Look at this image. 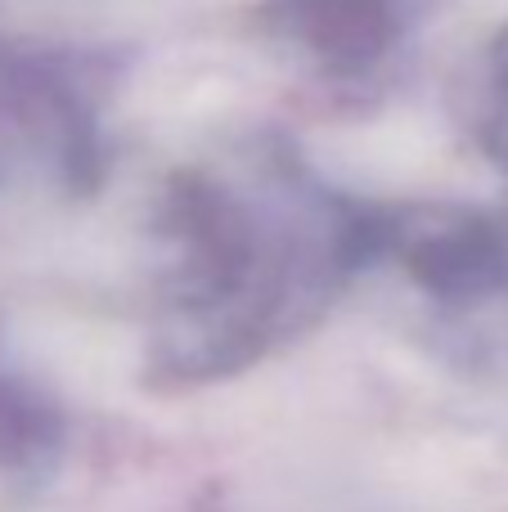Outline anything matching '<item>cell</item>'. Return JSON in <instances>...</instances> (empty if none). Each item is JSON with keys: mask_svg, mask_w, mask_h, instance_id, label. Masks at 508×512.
<instances>
[{"mask_svg": "<svg viewBox=\"0 0 508 512\" xmlns=\"http://www.w3.org/2000/svg\"><path fill=\"white\" fill-rule=\"evenodd\" d=\"M392 216L284 140H248L171 180L158 212L149 373L207 387L293 346L387 256Z\"/></svg>", "mask_w": 508, "mask_h": 512, "instance_id": "1", "label": "cell"}, {"mask_svg": "<svg viewBox=\"0 0 508 512\" xmlns=\"http://www.w3.org/2000/svg\"><path fill=\"white\" fill-rule=\"evenodd\" d=\"M491 90L508 104V27L500 32V41L491 45Z\"/></svg>", "mask_w": 508, "mask_h": 512, "instance_id": "4", "label": "cell"}, {"mask_svg": "<svg viewBox=\"0 0 508 512\" xmlns=\"http://www.w3.org/2000/svg\"><path fill=\"white\" fill-rule=\"evenodd\" d=\"M428 9L432 0H266L257 23L324 77L356 81L387 68Z\"/></svg>", "mask_w": 508, "mask_h": 512, "instance_id": "3", "label": "cell"}, {"mask_svg": "<svg viewBox=\"0 0 508 512\" xmlns=\"http://www.w3.org/2000/svg\"><path fill=\"white\" fill-rule=\"evenodd\" d=\"M104 162L99 104L72 59L0 41V194L14 185L81 189Z\"/></svg>", "mask_w": 508, "mask_h": 512, "instance_id": "2", "label": "cell"}]
</instances>
